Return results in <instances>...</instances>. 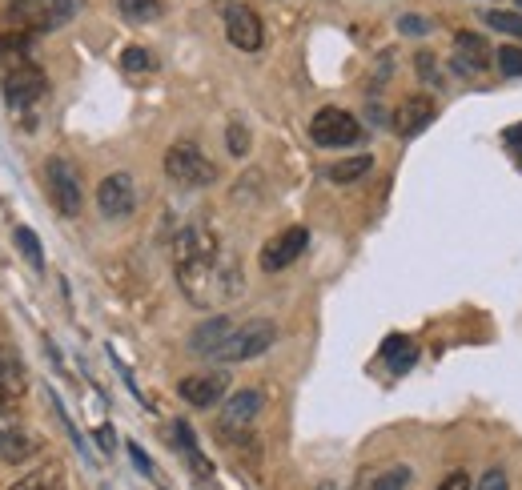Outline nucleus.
<instances>
[{
    "mask_svg": "<svg viewBox=\"0 0 522 490\" xmlns=\"http://www.w3.org/2000/svg\"><path fill=\"white\" fill-rule=\"evenodd\" d=\"M502 145L518 157V165H522V121L518 125H510V129H502Z\"/></svg>",
    "mask_w": 522,
    "mask_h": 490,
    "instance_id": "2f4dec72",
    "label": "nucleus"
},
{
    "mask_svg": "<svg viewBox=\"0 0 522 490\" xmlns=\"http://www.w3.org/2000/svg\"><path fill=\"white\" fill-rule=\"evenodd\" d=\"M414 65H418V77H422V81H430V85L438 81V69H434V57H430V53H418Z\"/></svg>",
    "mask_w": 522,
    "mask_h": 490,
    "instance_id": "473e14b6",
    "label": "nucleus"
},
{
    "mask_svg": "<svg viewBox=\"0 0 522 490\" xmlns=\"http://www.w3.org/2000/svg\"><path fill=\"white\" fill-rule=\"evenodd\" d=\"M173 434H177V446H181V454H185L189 470H193L201 482H209V478H213V462L201 454V446H197V438H193L189 422H177V426H173Z\"/></svg>",
    "mask_w": 522,
    "mask_h": 490,
    "instance_id": "a211bd4d",
    "label": "nucleus"
},
{
    "mask_svg": "<svg viewBox=\"0 0 522 490\" xmlns=\"http://www.w3.org/2000/svg\"><path fill=\"white\" fill-rule=\"evenodd\" d=\"M97 209L105 221H125L137 209V181L129 173H109L97 185Z\"/></svg>",
    "mask_w": 522,
    "mask_h": 490,
    "instance_id": "9d476101",
    "label": "nucleus"
},
{
    "mask_svg": "<svg viewBox=\"0 0 522 490\" xmlns=\"http://www.w3.org/2000/svg\"><path fill=\"white\" fill-rule=\"evenodd\" d=\"M221 21H225V37H229L233 49L257 53L261 45H266V25H261V17L249 5H237V0H233V5H225Z\"/></svg>",
    "mask_w": 522,
    "mask_h": 490,
    "instance_id": "6e6552de",
    "label": "nucleus"
},
{
    "mask_svg": "<svg viewBox=\"0 0 522 490\" xmlns=\"http://www.w3.org/2000/svg\"><path fill=\"white\" fill-rule=\"evenodd\" d=\"M374 169V157L370 153H358V157H346V161H334L330 169H326V177L334 181V185H350V181H358V177H366Z\"/></svg>",
    "mask_w": 522,
    "mask_h": 490,
    "instance_id": "412c9836",
    "label": "nucleus"
},
{
    "mask_svg": "<svg viewBox=\"0 0 522 490\" xmlns=\"http://www.w3.org/2000/svg\"><path fill=\"white\" fill-rule=\"evenodd\" d=\"M61 486H65V470H61L57 462H49V466L25 474L21 482H13L9 490H61Z\"/></svg>",
    "mask_w": 522,
    "mask_h": 490,
    "instance_id": "4be33fe9",
    "label": "nucleus"
},
{
    "mask_svg": "<svg viewBox=\"0 0 522 490\" xmlns=\"http://www.w3.org/2000/svg\"><path fill=\"white\" fill-rule=\"evenodd\" d=\"M414 358H418V346H414L406 334H390V338L382 342V362H386L394 374H406V370L414 366Z\"/></svg>",
    "mask_w": 522,
    "mask_h": 490,
    "instance_id": "6ab92c4d",
    "label": "nucleus"
},
{
    "mask_svg": "<svg viewBox=\"0 0 522 490\" xmlns=\"http://www.w3.org/2000/svg\"><path fill=\"white\" fill-rule=\"evenodd\" d=\"M25 394H29V374L21 354L13 346H0V414H9Z\"/></svg>",
    "mask_w": 522,
    "mask_h": 490,
    "instance_id": "9b49d317",
    "label": "nucleus"
},
{
    "mask_svg": "<svg viewBox=\"0 0 522 490\" xmlns=\"http://www.w3.org/2000/svg\"><path fill=\"white\" fill-rule=\"evenodd\" d=\"M45 185H49V197L57 205L61 217H77L81 205H85V185H81V173L73 161L65 157H49L45 161Z\"/></svg>",
    "mask_w": 522,
    "mask_h": 490,
    "instance_id": "423d86ee",
    "label": "nucleus"
},
{
    "mask_svg": "<svg viewBox=\"0 0 522 490\" xmlns=\"http://www.w3.org/2000/svg\"><path fill=\"white\" fill-rule=\"evenodd\" d=\"M45 93H49V77H45L41 65L29 61V65H17V69L5 73V101H9V109H33Z\"/></svg>",
    "mask_w": 522,
    "mask_h": 490,
    "instance_id": "1a4fd4ad",
    "label": "nucleus"
},
{
    "mask_svg": "<svg viewBox=\"0 0 522 490\" xmlns=\"http://www.w3.org/2000/svg\"><path fill=\"white\" fill-rule=\"evenodd\" d=\"M13 241H17V250L25 254V262H29L33 270H45V250H41V237H37L29 225H17V229H13Z\"/></svg>",
    "mask_w": 522,
    "mask_h": 490,
    "instance_id": "5701e85b",
    "label": "nucleus"
},
{
    "mask_svg": "<svg viewBox=\"0 0 522 490\" xmlns=\"http://www.w3.org/2000/svg\"><path fill=\"white\" fill-rule=\"evenodd\" d=\"M261 406H266V394L261 390H237L225 406H221V430H245L257 422Z\"/></svg>",
    "mask_w": 522,
    "mask_h": 490,
    "instance_id": "2eb2a0df",
    "label": "nucleus"
},
{
    "mask_svg": "<svg viewBox=\"0 0 522 490\" xmlns=\"http://www.w3.org/2000/svg\"><path fill=\"white\" fill-rule=\"evenodd\" d=\"M310 245V229L306 225H290L282 229L278 237H270L266 245H261V270L266 274H278V270H290Z\"/></svg>",
    "mask_w": 522,
    "mask_h": 490,
    "instance_id": "0eeeda50",
    "label": "nucleus"
},
{
    "mask_svg": "<svg viewBox=\"0 0 522 490\" xmlns=\"http://www.w3.org/2000/svg\"><path fill=\"white\" fill-rule=\"evenodd\" d=\"M165 177L173 185H181V189H205V185L217 181V165L193 141H177L165 153Z\"/></svg>",
    "mask_w": 522,
    "mask_h": 490,
    "instance_id": "20e7f679",
    "label": "nucleus"
},
{
    "mask_svg": "<svg viewBox=\"0 0 522 490\" xmlns=\"http://www.w3.org/2000/svg\"><path fill=\"white\" fill-rule=\"evenodd\" d=\"M229 334H233V318L213 314L209 322H201V326L189 334V354H197V358H213V350H217Z\"/></svg>",
    "mask_w": 522,
    "mask_h": 490,
    "instance_id": "dca6fc26",
    "label": "nucleus"
},
{
    "mask_svg": "<svg viewBox=\"0 0 522 490\" xmlns=\"http://www.w3.org/2000/svg\"><path fill=\"white\" fill-rule=\"evenodd\" d=\"M129 450H133V462H137V466H141V470H145V474H149V470H153V466H149V458H145V454H141V446H133V442H129Z\"/></svg>",
    "mask_w": 522,
    "mask_h": 490,
    "instance_id": "c9c22d12",
    "label": "nucleus"
},
{
    "mask_svg": "<svg viewBox=\"0 0 522 490\" xmlns=\"http://www.w3.org/2000/svg\"><path fill=\"white\" fill-rule=\"evenodd\" d=\"M177 282L189 302L209 306V298H237L241 294V270L233 258L221 254V241L213 229L193 225L177 241Z\"/></svg>",
    "mask_w": 522,
    "mask_h": 490,
    "instance_id": "f257e3e1",
    "label": "nucleus"
},
{
    "mask_svg": "<svg viewBox=\"0 0 522 490\" xmlns=\"http://www.w3.org/2000/svg\"><path fill=\"white\" fill-rule=\"evenodd\" d=\"M97 442L105 446V454H113V430H109V426H101V430H97Z\"/></svg>",
    "mask_w": 522,
    "mask_h": 490,
    "instance_id": "f704fd0d",
    "label": "nucleus"
},
{
    "mask_svg": "<svg viewBox=\"0 0 522 490\" xmlns=\"http://www.w3.org/2000/svg\"><path fill=\"white\" fill-rule=\"evenodd\" d=\"M37 450H41V442L33 434H25V430H0V458H5V462H25Z\"/></svg>",
    "mask_w": 522,
    "mask_h": 490,
    "instance_id": "aec40b11",
    "label": "nucleus"
},
{
    "mask_svg": "<svg viewBox=\"0 0 522 490\" xmlns=\"http://www.w3.org/2000/svg\"><path fill=\"white\" fill-rule=\"evenodd\" d=\"M81 5L85 0H13L9 21L29 33H53V29L69 25L81 13Z\"/></svg>",
    "mask_w": 522,
    "mask_h": 490,
    "instance_id": "f03ea898",
    "label": "nucleus"
},
{
    "mask_svg": "<svg viewBox=\"0 0 522 490\" xmlns=\"http://www.w3.org/2000/svg\"><path fill=\"white\" fill-rule=\"evenodd\" d=\"M362 137H366V129L358 125V117L346 109H334V105L318 109L310 121V141L322 149H346V145H358Z\"/></svg>",
    "mask_w": 522,
    "mask_h": 490,
    "instance_id": "39448f33",
    "label": "nucleus"
},
{
    "mask_svg": "<svg viewBox=\"0 0 522 490\" xmlns=\"http://www.w3.org/2000/svg\"><path fill=\"white\" fill-rule=\"evenodd\" d=\"M225 145H229L233 157H245V153H249V129H245L241 121H233L229 133H225Z\"/></svg>",
    "mask_w": 522,
    "mask_h": 490,
    "instance_id": "c85d7f7f",
    "label": "nucleus"
},
{
    "mask_svg": "<svg viewBox=\"0 0 522 490\" xmlns=\"http://www.w3.org/2000/svg\"><path fill=\"white\" fill-rule=\"evenodd\" d=\"M438 490H470V474H466V470H454V474H446V478L438 482Z\"/></svg>",
    "mask_w": 522,
    "mask_h": 490,
    "instance_id": "72a5a7b5",
    "label": "nucleus"
},
{
    "mask_svg": "<svg viewBox=\"0 0 522 490\" xmlns=\"http://www.w3.org/2000/svg\"><path fill=\"white\" fill-rule=\"evenodd\" d=\"M490 61H494V53L478 33H454V69L458 73L478 77V73L490 69Z\"/></svg>",
    "mask_w": 522,
    "mask_h": 490,
    "instance_id": "4468645a",
    "label": "nucleus"
},
{
    "mask_svg": "<svg viewBox=\"0 0 522 490\" xmlns=\"http://www.w3.org/2000/svg\"><path fill=\"white\" fill-rule=\"evenodd\" d=\"M474 490H510V478H506V470L502 466H490L482 478H478V486Z\"/></svg>",
    "mask_w": 522,
    "mask_h": 490,
    "instance_id": "c756f323",
    "label": "nucleus"
},
{
    "mask_svg": "<svg viewBox=\"0 0 522 490\" xmlns=\"http://www.w3.org/2000/svg\"><path fill=\"white\" fill-rule=\"evenodd\" d=\"M278 342V326L270 318H249L245 326H233V334L213 350V362H253Z\"/></svg>",
    "mask_w": 522,
    "mask_h": 490,
    "instance_id": "7ed1b4c3",
    "label": "nucleus"
},
{
    "mask_svg": "<svg viewBox=\"0 0 522 490\" xmlns=\"http://www.w3.org/2000/svg\"><path fill=\"white\" fill-rule=\"evenodd\" d=\"M121 65H125V73H153V69H157L153 53L141 49V45H129V49L121 53Z\"/></svg>",
    "mask_w": 522,
    "mask_h": 490,
    "instance_id": "a878e982",
    "label": "nucleus"
},
{
    "mask_svg": "<svg viewBox=\"0 0 522 490\" xmlns=\"http://www.w3.org/2000/svg\"><path fill=\"white\" fill-rule=\"evenodd\" d=\"M434 117H438L434 97L414 93V97H406V101L398 105V113H394V133H398V137H418L422 129H430Z\"/></svg>",
    "mask_w": 522,
    "mask_h": 490,
    "instance_id": "f8f14e48",
    "label": "nucleus"
},
{
    "mask_svg": "<svg viewBox=\"0 0 522 490\" xmlns=\"http://www.w3.org/2000/svg\"><path fill=\"white\" fill-rule=\"evenodd\" d=\"M398 33H406V37H426V33H430V21H426V17H398Z\"/></svg>",
    "mask_w": 522,
    "mask_h": 490,
    "instance_id": "7c9ffc66",
    "label": "nucleus"
},
{
    "mask_svg": "<svg viewBox=\"0 0 522 490\" xmlns=\"http://www.w3.org/2000/svg\"><path fill=\"white\" fill-rule=\"evenodd\" d=\"M518 9H522V0H518Z\"/></svg>",
    "mask_w": 522,
    "mask_h": 490,
    "instance_id": "e433bc0d",
    "label": "nucleus"
},
{
    "mask_svg": "<svg viewBox=\"0 0 522 490\" xmlns=\"http://www.w3.org/2000/svg\"><path fill=\"white\" fill-rule=\"evenodd\" d=\"M410 466H390L386 474H378L374 482H370V490H410Z\"/></svg>",
    "mask_w": 522,
    "mask_h": 490,
    "instance_id": "cd10ccee",
    "label": "nucleus"
},
{
    "mask_svg": "<svg viewBox=\"0 0 522 490\" xmlns=\"http://www.w3.org/2000/svg\"><path fill=\"white\" fill-rule=\"evenodd\" d=\"M29 61H33V33L29 29L0 33V65L17 69V65H29Z\"/></svg>",
    "mask_w": 522,
    "mask_h": 490,
    "instance_id": "f3484780",
    "label": "nucleus"
},
{
    "mask_svg": "<svg viewBox=\"0 0 522 490\" xmlns=\"http://www.w3.org/2000/svg\"><path fill=\"white\" fill-rule=\"evenodd\" d=\"M225 386H229L225 374H193V378H181V382H177V394H181V402H189V406H197V410H209L213 402L225 398Z\"/></svg>",
    "mask_w": 522,
    "mask_h": 490,
    "instance_id": "ddd939ff",
    "label": "nucleus"
},
{
    "mask_svg": "<svg viewBox=\"0 0 522 490\" xmlns=\"http://www.w3.org/2000/svg\"><path fill=\"white\" fill-rule=\"evenodd\" d=\"M494 69H498L502 77H522V49H518V45H502V49L494 53Z\"/></svg>",
    "mask_w": 522,
    "mask_h": 490,
    "instance_id": "bb28decb",
    "label": "nucleus"
},
{
    "mask_svg": "<svg viewBox=\"0 0 522 490\" xmlns=\"http://www.w3.org/2000/svg\"><path fill=\"white\" fill-rule=\"evenodd\" d=\"M482 21H486L494 33H510V37H518V41H522V13H502V9H490V13H482Z\"/></svg>",
    "mask_w": 522,
    "mask_h": 490,
    "instance_id": "393cba45",
    "label": "nucleus"
},
{
    "mask_svg": "<svg viewBox=\"0 0 522 490\" xmlns=\"http://www.w3.org/2000/svg\"><path fill=\"white\" fill-rule=\"evenodd\" d=\"M117 9H121L125 21H133V25H149V21L161 17V0H117Z\"/></svg>",
    "mask_w": 522,
    "mask_h": 490,
    "instance_id": "b1692460",
    "label": "nucleus"
}]
</instances>
